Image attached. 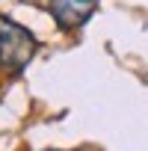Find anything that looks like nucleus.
Here are the masks:
<instances>
[{
  "mask_svg": "<svg viewBox=\"0 0 148 151\" xmlns=\"http://www.w3.org/2000/svg\"><path fill=\"white\" fill-rule=\"evenodd\" d=\"M36 50H39V42L24 24L0 15V68L21 74L27 62L36 56Z\"/></svg>",
  "mask_w": 148,
  "mask_h": 151,
  "instance_id": "f257e3e1",
  "label": "nucleus"
},
{
  "mask_svg": "<svg viewBox=\"0 0 148 151\" xmlns=\"http://www.w3.org/2000/svg\"><path fill=\"white\" fill-rule=\"evenodd\" d=\"M45 6L59 30H80L98 9V0H45Z\"/></svg>",
  "mask_w": 148,
  "mask_h": 151,
  "instance_id": "f03ea898",
  "label": "nucleus"
},
{
  "mask_svg": "<svg viewBox=\"0 0 148 151\" xmlns=\"http://www.w3.org/2000/svg\"><path fill=\"white\" fill-rule=\"evenodd\" d=\"M47 151H56V148H47Z\"/></svg>",
  "mask_w": 148,
  "mask_h": 151,
  "instance_id": "7ed1b4c3",
  "label": "nucleus"
}]
</instances>
